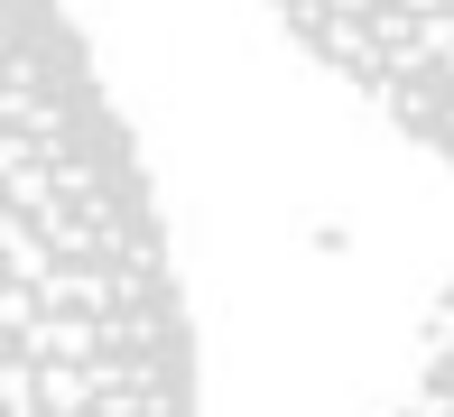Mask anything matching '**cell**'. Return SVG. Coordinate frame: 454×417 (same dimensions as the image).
Listing matches in <instances>:
<instances>
[{
	"label": "cell",
	"mask_w": 454,
	"mask_h": 417,
	"mask_svg": "<svg viewBox=\"0 0 454 417\" xmlns=\"http://www.w3.org/2000/svg\"><path fill=\"white\" fill-rule=\"evenodd\" d=\"M0 417H204L158 177L66 0H0Z\"/></svg>",
	"instance_id": "obj_1"
},
{
	"label": "cell",
	"mask_w": 454,
	"mask_h": 417,
	"mask_svg": "<svg viewBox=\"0 0 454 417\" xmlns=\"http://www.w3.org/2000/svg\"><path fill=\"white\" fill-rule=\"evenodd\" d=\"M306 56L454 167V0H270Z\"/></svg>",
	"instance_id": "obj_2"
},
{
	"label": "cell",
	"mask_w": 454,
	"mask_h": 417,
	"mask_svg": "<svg viewBox=\"0 0 454 417\" xmlns=\"http://www.w3.org/2000/svg\"><path fill=\"white\" fill-rule=\"evenodd\" d=\"M380 417H454V325L427 343V362L408 371V389H399Z\"/></svg>",
	"instance_id": "obj_3"
}]
</instances>
